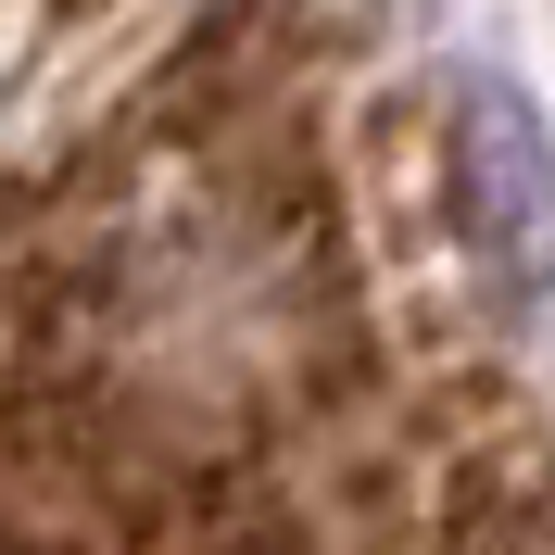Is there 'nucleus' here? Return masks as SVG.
Here are the masks:
<instances>
[{"label":"nucleus","instance_id":"obj_1","mask_svg":"<svg viewBox=\"0 0 555 555\" xmlns=\"http://www.w3.org/2000/svg\"><path fill=\"white\" fill-rule=\"evenodd\" d=\"M0 555H555V379L454 127L228 0L0 190Z\"/></svg>","mask_w":555,"mask_h":555}]
</instances>
